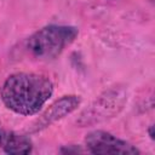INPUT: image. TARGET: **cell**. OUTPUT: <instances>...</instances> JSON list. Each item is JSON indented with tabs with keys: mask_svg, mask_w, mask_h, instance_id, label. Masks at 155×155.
Here are the masks:
<instances>
[{
	"mask_svg": "<svg viewBox=\"0 0 155 155\" xmlns=\"http://www.w3.org/2000/svg\"><path fill=\"white\" fill-rule=\"evenodd\" d=\"M53 93L52 81L38 73H15L4 81L0 97L11 111L30 116L38 114Z\"/></svg>",
	"mask_w": 155,
	"mask_h": 155,
	"instance_id": "obj_1",
	"label": "cell"
},
{
	"mask_svg": "<svg viewBox=\"0 0 155 155\" xmlns=\"http://www.w3.org/2000/svg\"><path fill=\"white\" fill-rule=\"evenodd\" d=\"M78 35L76 27L50 24L31 34L25 41V48L38 59H54L75 41Z\"/></svg>",
	"mask_w": 155,
	"mask_h": 155,
	"instance_id": "obj_2",
	"label": "cell"
},
{
	"mask_svg": "<svg viewBox=\"0 0 155 155\" xmlns=\"http://www.w3.org/2000/svg\"><path fill=\"white\" fill-rule=\"evenodd\" d=\"M85 145L87 151L97 155H134L140 150L131 143L111 134L110 132L94 130L85 136Z\"/></svg>",
	"mask_w": 155,
	"mask_h": 155,
	"instance_id": "obj_3",
	"label": "cell"
},
{
	"mask_svg": "<svg viewBox=\"0 0 155 155\" xmlns=\"http://www.w3.org/2000/svg\"><path fill=\"white\" fill-rule=\"evenodd\" d=\"M81 104V97L76 94H68L63 96L56 102H53L44 113L42 115L34 122L31 132H39L50 125L54 124L56 121L65 117L70 113L78 109Z\"/></svg>",
	"mask_w": 155,
	"mask_h": 155,
	"instance_id": "obj_4",
	"label": "cell"
},
{
	"mask_svg": "<svg viewBox=\"0 0 155 155\" xmlns=\"http://www.w3.org/2000/svg\"><path fill=\"white\" fill-rule=\"evenodd\" d=\"M0 148L11 155L29 154L33 150V143L29 137L0 127Z\"/></svg>",
	"mask_w": 155,
	"mask_h": 155,
	"instance_id": "obj_5",
	"label": "cell"
},
{
	"mask_svg": "<svg viewBox=\"0 0 155 155\" xmlns=\"http://www.w3.org/2000/svg\"><path fill=\"white\" fill-rule=\"evenodd\" d=\"M153 130H154V126H153V125H150V126H149L148 132H149V134H150V138H151V139H154V131H153Z\"/></svg>",
	"mask_w": 155,
	"mask_h": 155,
	"instance_id": "obj_6",
	"label": "cell"
}]
</instances>
